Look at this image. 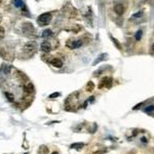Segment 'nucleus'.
<instances>
[{"label":"nucleus","instance_id":"1","mask_svg":"<svg viewBox=\"0 0 154 154\" xmlns=\"http://www.w3.org/2000/svg\"><path fill=\"white\" fill-rule=\"evenodd\" d=\"M51 19H52L51 13H42V14L39 15V18L37 19V23L40 26H46L47 24H49V22L51 21Z\"/></svg>","mask_w":154,"mask_h":154},{"label":"nucleus","instance_id":"2","mask_svg":"<svg viewBox=\"0 0 154 154\" xmlns=\"http://www.w3.org/2000/svg\"><path fill=\"white\" fill-rule=\"evenodd\" d=\"M66 45H67V47H69V48L75 49V48H78V47H80V46L82 45V41L81 40H70V41L67 42Z\"/></svg>","mask_w":154,"mask_h":154},{"label":"nucleus","instance_id":"3","mask_svg":"<svg viewBox=\"0 0 154 154\" xmlns=\"http://www.w3.org/2000/svg\"><path fill=\"white\" fill-rule=\"evenodd\" d=\"M35 49H36L35 42H28V43L25 44V46H24V51L27 53H31V52L35 51Z\"/></svg>","mask_w":154,"mask_h":154},{"label":"nucleus","instance_id":"4","mask_svg":"<svg viewBox=\"0 0 154 154\" xmlns=\"http://www.w3.org/2000/svg\"><path fill=\"white\" fill-rule=\"evenodd\" d=\"M111 83H112V78H111V77H105L104 79H102L101 83L99 84V88H102L104 86L110 87L111 86Z\"/></svg>","mask_w":154,"mask_h":154},{"label":"nucleus","instance_id":"5","mask_svg":"<svg viewBox=\"0 0 154 154\" xmlns=\"http://www.w3.org/2000/svg\"><path fill=\"white\" fill-rule=\"evenodd\" d=\"M114 11L116 14L122 15L123 13H124V6H123L121 3H116V4L114 5Z\"/></svg>","mask_w":154,"mask_h":154},{"label":"nucleus","instance_id":"6","mask_svg":"<svg viewBox=\"0 0 154 154\" xmlns=\"http://www.w3.org/2000/svg\"><path fill=\"white\" fill-rule=\"evenodd\" d=\"M23 31H24L25 33H31V31L34 33L35 32V29H34V27L32 26V24H30V23H26L23 26Z\"/></svg>","mask_w":154,"mask_h":154},{"label":"nucleus","instance_id":"7","mask_svg":"<svg viewBox=\"0 0 154 154\" xmlns=\"http://www.w3.org/2000/svg\"><path fill=\"white\" fill-rule=\"evenodd\" d=\"M40 47L44 52H48V51H51V43H49L48 41H43L41 43Z\"/></svg>","mask_w":154,"mask_h":154},{"label":"nucleus","instance_id":"8","mask_svg":"<svg viewBox=\"0 0 154 154\" xmlns=\"http://www.w3.org/2000/svg\"><path fill=\"white\" fill-rule=\"evenodd\" d=\"M51 64L52 65L53 67H57V68H62V66H63V62H62L60 59H58V58L52 59L51 61Z\"/></svg>","mask_w":154,"mask_h":154},{"label":"nucleus","instance_id":"9","mask_svg":"<svg viewBox=\"0 0 154 154\" xmlns=\"http://www.w3.org/2000/svg\"><path fill=\"white\" fill-rule=\"evenodd\" d=\"M48 152H49V149L45 145H41L39 149H38V153L39 154H48Z\"/></svg>","mask_w":154,"mask_h":154},{"label":"nucleus","instance_id":"10","mask_svg":"<svg viewBox=\"0 0 154 154\" xmlns=\"http://www.w3.org/2000/svg\"><path fill=\"white\" fill-rule=\"evenodd\" d=\"M25 90L28 92V94H31L33 90H34V87H33V84L29 82V83H27L26 85H25Z\"/></svg>","mask_w":154,"mask_h":154},{"label":"nucleus","instance_id":"11","mask_svg":"<svg viewBox=\"0 0 154 154\" xmlns=\"http://www.w3.org/2000/svg\"><path fill=\"white\" fill-rule=\"evenodd\" d=\"M11 70V67L9 65H3L2 68H1V71L4 73V74H9V72Z\"/></svg>","mask_w":154,"mask_h":154},{"label":"nucleus","instance_id":"12","mask_svg":"<svg viewBox=\"0 0 154 154\" xmlns=\"http://www.w3.org/2000/svg\"><path fill=\"white\" fill-rule=\"evenodd\" d=\"M83 147H84L83 143H73L70 146V148H72V149H81Z\"/></svg>","mask_w":154,"mask_h":154},{"label":"nucleus","instance_id":"13","mask_svg":"<svg viewBox=\"0 0 154 154\" xmlns=\"http://www.w3.org/2000/svg\"><path fill=\"white\" fill-rule=\"evenodd\" d=\"M51 35H52V31L49 30V29L44 30L43 33H42V37H43V38H48V37H51Z\"/></svg>","mask_w":154,"mask_h":154},{"label":"nucleus","instance_id":"14","mask_svg":"<svg viewBox=\"0 0 154 154\" xmlns=\"http://www.w3.org/2000/svg\"><path fill=\"white\" fill-rule=\"evenodd\" d=\"M94 88H95L94 82H92V81H88L87 85H86V90L87 91H92V90H94Z\"/></svg>","mask_w":154,"mask_h":154},{"label":"nucleus","instance_id":"15","mask_svg":"<svg viewBox=\"0 0 154 154\" xmlns=\"http://www.w3.org/2000/svg\"><path fill=\"white\" fill-rule=\"evenodd\" d=\"M5 36V30L3 27H0V40H2Z\"/></svg>","mask_w":154,"mask_h":154},{"label":"nucleus","instance_id":"16","mask_svg":"<svg viewBox=\"0 0 154 154\" xmlns=\"http://www.w3.org/2000/svg\"><path fill=\"white\" fill-rule=\"evenodd\" d=\"M13 4L17 7L23 6V0H13Z\"/></svg>","mask_w":154,"mask_h":154},{"label":"nucleus","instance_id":"17","mask_svg":"<svg viewBox=\"0 0 154 154\" xmlns=\"http://www.w3.org/2000/svg\"><path fill=\"white\" fill-rule=\"evenodd\" d=\"M5 96H6V97H7V99H8L10 102H13V96L11 95L10 92H5Z\"/></svg>","mask_w":154,"mask_h":154},{"label":"nucleus","instance_id":"18","mask_svg":"<svg viewBox=\"0 0 154 154\" xmlns=\"http://www.w3.org/2000/svg\"><path fill=\"white\" fill-rule=\"evenodd\" d=\"M141 36H142V31H138V32L136 33V36H135V37H136L137 40H140L141 39Z\"/></svg>","mask_w":154,"mask_h":154},{"label":"nucleus","instance_id":"19","mask_svg":"<svg viewBox=\"0 0 154 154\" xmlns=\"http://www.w3.org/2000/svg\"><path fill=\"white\" fill-rule=\"evenodd\" d=\"M112 41H113L114 43H115V45L117 46V48H118V49H121V45H120V44L118 43V41H117L116 39H115V38H113V39H112Z\"/></svg>","mask_w":154,"mask_h":154},{"label":"nucleus","instance_id":"20","mask_svg":"<svg viewBox=\"0 0 154 154\" xmlns=\"http://www.w3.org/2000/svg\"><path fill=\"white\" fill-rule=\"evenodd\" d=\"M142 15H143V11H139V13H135L134 14V18H141L142 17Z\"/></svg>","mask_w":154,"mask_h":154},{"label":"nucleus","instance_id":"21","mask_svg":"<svg viewBox=\"0 0 154 154\" xmlns=\"http://www.w3.org/2000/svg\"><path fill=\"white\" fill-rule=\"evenodd\" d=\"M0 56H1L3 59H6V53L3 51V49L2 48H0Z\"/></svg>","mask_w":154,"mask_h":154},{"label":"nucleus","instance_id":"22","mask_svg":"<svg viewBox=\"0 0 154 154\" xmlns=\"http://www.w3.org/2000/svg\"><path fill=\"white\" fill-rule=\"evenodd\" d=\"M59 96H60L59 92H53V94H51V96H49V98L52 99V98H57V97H59Z\"/></svg>","mask_w":154,"mask_h":154},{"label":"nucleus","instance_id":"23","mask_svg":"<svg viewBox=\"0 0 154 154\" xmlns=\"http://www.w3.org/2000/svg\"><path fill=\"white\" fill-rule=\"evenodd\" d=\"M152 110H154V106H149L148 108H146V109H145L146 112H151Z\"/></svg>","mask_w":154,"mask_h":154},{"label":"nucleus","instance_id":"24","mask_svg":"<svg viewBox=\"0 0 154 154\" xmlns=\"http://www.w3.org/2000/svg\"><path fill=\"white\" fill-rule=\"evenodd\" d=\"M104 153H105L104 151H101V150H99V151H96V152H94L92 154H104Z\"/></svg>","mask_w":154,"mask_h":154},{"label":"nucleus","instance_id":"25","mask_svg":"<svg viewBox=\"0 0 154 154\" xmlns=\"http://www.w3.org/2000/svg\"><path fill=\"white\" fill-rule=\"evenodd\" d=\"M142 142H147V139H146V138H142Z\"/></svg>","mask_w":154,"mask_h":154},{"label":"nucleus","instance_id":"26","mask_svg":"<svg viewBox=\"0 0 154 154\" xmlns=\"http://www.w3.org/2000/svg\"><path fill=\"white\" fill-rule=\"evenodd\" d=\"M1 21H2V14L0 13V23H1Z\"/></svg>","mask_w":154,"mask_h":154},{"label":"nucleus","instance_id":"27","mask_svg":"<svg viewBox=\"0 0 154 154\" xmlns=\"http://www.w3.org/2000/svg\"><path fill=\"white\" fill-rule=\"evenodd\" d=\"M151 48H152V51H154V44L152 45V47H151Z\"/></svg>","mask_w":154,"mask_h":154},{"label":"nucleus","instance_id":"28","mask_svg":"<svg viewBox=\"0 0 154 154\" xmlns=\"http://www.w3.org/2000/svg\"><path fill=\"white\" fill-rule=\"evenodd\" d=\"M1 4H2V0H0V6H1Z\"/></svg>","mask_w":154,"mask_h":154},{"label":"nucleus","instance_id":"29","mask_svg":"<svg viewBox=\"0 0 154 154\" xmlns=\"http://www.w3.org/2000/svg\"><path fill=\"white\" fill-rule=\"evenodd\" d=\"M51 154H58V152H52Z\"/></svg>","mask_w":154,"mask_h":154}]
</instances>
